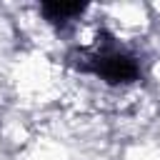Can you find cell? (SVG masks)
<instances>
[{
    "mask_svg": "<svg viewBox=\"0 0 160 160\" xmlns=\"http://www.w3.org/2000/svg\"><path fill=\"white\" fill-rule=\"evenodd\" d=\"M80 68L92 72V75H98L105 82H112V85H125V82L140 80V62H138V58L130 50L115 45L112 40L98 42L90 52H85Z\"/></svg>",
    "mask_w": 160,
    "mask_h": 160,
    "instance_id": "obj_1",
    "label": "cell"
},
{
    "mask_svg": "<svg viewBox=\"0 0 160 160\" xmlns=\"http://www.w3.org/2000/svg\"><path fill=\"white\" fill-rule=\"evenodd\" d=\"M85 10V5H65V2H48V5H42V12H45V18L50 20V22H68L70 18H75V15H80Z\"/></svg>",
    "mask_w": 160,
    "mask_h": 160,
    "instance_id": "obj_2",
    "label": "cell"
}]
</instances>
